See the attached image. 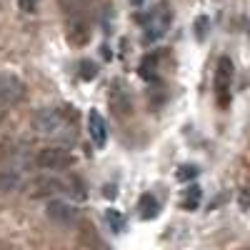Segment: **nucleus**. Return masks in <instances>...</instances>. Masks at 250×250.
Wrapping results in <instances>:
<instances>
[{"label":"nucleus","instance_id":"1","mask_svg":"<svg viewBox=\"0 0 250 250\" xmlns=\"http://www.w3.org/2000/svg\"><path fill=\"white\" fill-rule=\"evenodd\" d=\"M33 128L40 135H50V138H62V140H73L75 138V110L68 105H48L40 108L33 115Z\"/></svg>","mask_w":250,"mask_h":250},{"label":"nucleus","instance_id":"2","mask_svg":"<svg viewBox=\"0 0 250 250\" xmlns=\"http://www.w3.org/2000/svg\"><path fill=\"white\" fill-rule=\"evenodd\" d=\"M138 23L145 25V33H143V43H155L160 40L165 33H168L170 23H173V8L165 3H158V8H153L148 15H138Z\"/></svg>","mask_w":250,"mask_h":250},{"label":"nucleus","instance_id":"3","mask_svg":"<svg viewBox=\"0 0 250 250\" xmlns=\"http://www.w3.org/2000/svg\"><path fill=\"white\" fill-rule=\"evenodd\" d=\"M108 108L118 120H128L133 118V95L125 85L123 78H115L108 88Z\"/></svg>","mask_w":250,"mask_h":250},{"label":"nucleus","instance_id":"4","mask_svg":"<svg viewBox=\"0 0 250 250\" xmlns=\"http://www.w3.org/2000/svg\"><path fill=\"white\" fill-rule=\"evenodd\" d=\"M233 60L223 55L218 60V68H215V78H213V88H215V100H218V105L225 110L228 105H230V88H233Z\"/></svg>","mask_w":250,"mask_h":250},{"label":"nucleus","instance_id":"5","mask_svg":"<svg viewBox=\"0 0 250 250\" xmlns=\"http://www.w3.org/2000/svg\"><path fill=\"white\" fill-rule=\"evenodd\" d=\"M75 163L73 153L65 150L62 145H50V148H43L35 155V165L45 173H58V170H65Z\"/></svg>","mask_w":250,"mask_h":250},{"label":"nucleus","instance_id":"6","mask_svg":"<svg viewBox=\"0 0 250 250\" xmlns=\"http://www.w3.org/2000/svg\"><path fill=\"white\" fill-rule=\"evenodd\" d=\"M28 88L15 73L0 70V108H15L25 100Z\"/></svg>","mask_w":250,"mask_h":250},{"label":"nucleus","instance_id":"7","mask_svg":"<svg viewBox=\"0 0 250 250\" xmlns=\"http://www.w3.org/2000/svg\"><path fill=\"white\" fill-rule=\"evenodd\" d=\"M45 213H48V218H50L53 223H58V225H70V223H75L78 215H80L78 208H75L73 203H65V200H50Z\"/></svg>","mask_w":250,"mask_h":250},{"label":"nucleus","instance_id":"8","mask_svg":"<svg viewBox=\"0 0 250 250\" xmlns=\"http://www.w3.org/2000/svg\"><path fill=\"white\" fill-rule=\"evenodd\" d=\"M65 40L73 48H85L90 43V25L80 18H70L65 23Z\"/></svg>","mask_w":250,"mask_h":250},{"label":"nucleus","instance_id":"9","mask_svg":"<svg viewBox=\"0 0 250 250\" xmlns=\"http://www.w3.org/2000/svg\"><path fill=\"white\" fill-rule=\"evenodd\" d=\"M88 133H90V140H93L95 148H105V143H108V125H105V118H103L98 110L88 113Z\"/></svg>","mask_w":250,"mask_h":250},{"label":"nucleus","instance_id":"10","mask_svg":"<svg viewBox=\"0 0 250 250\" xmlns=\"http://www.w3.org/2000/svg\"><path fill=\"white\" fill-rule=\"evenodd\" d=\"M62 190H65V188H62V183L58 178H38L30 185L33 198H48V195H55V193H62Z\"/></svg>","mask_w":250,"mask_h":250},{"label":"nucleus","instance_id":"11","mask_svg":"<svg viewBox=\"0 0 250 250\" xmlns=\"http://www.w3.org/2000/svg\"><path fill=\"white\" fill-rule=\"evenodd\" d=\"M138 213L143 220H155L160 215V203L153 193H143L140 200H138Z\"/></svg>","mask_w":250,"mask_h":250},{"label":"nucleus","instance_id":"12","mask_svg":"<svg viewBox=\"0 0 250 250\" xmlns=\"http://www.w3.org/2000/svg\"><path fill=\"white\" fill-rule=\"evenodd\" d=\"M158 53H153V55H145L143 60H140V78L143 80H155L158 78Z\"/></svg>","mask_w":250,"mask_h":250},{"label":"nucleus","instance_id":"13","mask_svg":"<svg viewBox=\"0 0 250 250\" xmlns=\"http://www.w3.org/2000/svg\"><path fill=\"white\" fill-rule=\"evenodd\" d=\"M200 198H203V190L198 185H190L185 190V195H183V203H180V208L183 210H195V208L200 205Z\"/></svg>","mask_w":250,"mask_h":250},{"label":"nucleus","instance_id":"14","mask_svg":"<svg viewBox=\"0 0 250 250\" xmlns=\"http://www.w3.org/2000/svg\"><path fill=\"white\" fill-rule=\"evenodd\" d=\"M98 78V65L93 60H83L80 62V80H95Z\"/></svg>","mask_w":250,"mask_h":250},{"label":"nucleus","instance_id":"15","mask_svg":"<svg viewBox=\"0 0 250 250\" xmlns=\"http://www.w3.org/2000/svg\"><path fill=\"white\" fill-rule=\"evenodd\" d=\"M105 220L110 223V228H113L115 233H123V228H125V218H123L118 210H113V208H110V210L105 213Z\"/></svg>","mask_w":250,"mask_h":250},{"label":"nucleus","instance_id":"16","mask_svg":"<svg viewBox=\"0 0 250 250\" xmlns=\"http://www.w3.org/2000/svg\"><path fill=\"white\" fill-rule=\"evenodd\" d=\"M198 173H200V170L195 168V165H183V168L175 173V178H178L180 183H188V180H195Z\"/></svg>","mask_w":250,"mask_h":250},{"label":"nucleus","instance_id":"17","mask_svg":"<svg viewBox=\"0 0 250 250\" xmlns=\"http://www.w3.org/2000/svg\"><path fill=\"white\" fill-rule=\"evenodd\" d=\"M18 178L13 173H0V190H15Z\"/></svg>","mask_w":250,"mask_h":250},{"label":"nucleus","instance_id":"18","mask_svg":"<svg viewBox=\"0 0 250 250\" xmlns=\"http://www.w3.org/2000/svg\"><path fill=\"white\" fill-rule=\"evenodd\" d=\"M208 23H210V20H208L205 15H200V18L195 20V38H198V40H205V33H208Z\"/></svg>","mask_w":250,"mask_h":250},{"label":"nucleus","instance_id":"19","mask_svg":"<svg viewBox=\"0 0 250 250\" xmlns=\"http://www.w3.org/2000/svg\"><path fill=\"white\" fill-rule=\"evenodd\" d=\"M18 8L23 10V13H35L38 10V0H18Z\"/></svg>","mask_w":250,"mask_h":250},{"label":"nucleus","instance_id":"20","mask_svg":"<svg viewBox=\"0 0 250 250\" xmlns=\"http://www.w3.org/2000/svg\"><path fill=\"white\" fill-rule=\"evenodd\" d=\"M103 193H105V198H115V195H118L115 185H105V190H103Z\"/></svg>","mask_w":250,"mask_h":250},{"label":"nucleus","instance_id":"21","mask_svg":"<svg viewBox=\"0 0 250 250\" xmlns=\"http://www.w3.org/2000/svg\"><path fill=\"white\" fill-rule=\"evenodd\" d=\"M145 3H148V0H130V5H135V8H143Z\"/></svg>","mask_w":250,"mask_h":250},{"label":"nucleus","instance_id":"22","mask_svg":"<svg viewBox=\"0 0 250 250\" xmlns=\"http://www.w3.org/2000/svg\"><path fill=\"white\" fill-rule=\"evenodd\" d=\"M73 3H83V0H73Z\"/></svg>","mask_w":250,"mask_h":250}]
</instances>
